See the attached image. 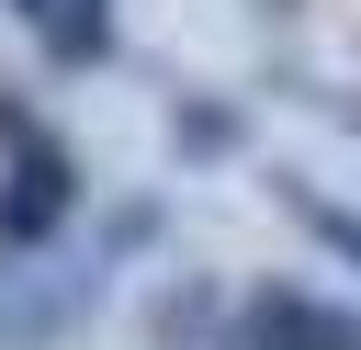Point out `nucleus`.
I'll return each mask as SVG.
<instances>
[{"instance_id":"8","label":"nucleus","mask_w":361,"mask_h":350,"mask_svg":"<svg viewBox=\"0 0 361 350\" xmlns=\"http://www.w3.org/2000/svg\"><path fill=\"white\" fill-rule=\"evenodd\" d=\"M338 124H350V135H361V102H338Z\"/></svg>"},{"instance_id":"2","label":"nucleus","mask_w":361,"mask_h":350,"mask_svg":"<svg viewBox=\"0 0 361 350\" xmlns=\"http://www.w3.org/2000/svg\"><path fill=\"white\" fill-rule=\"evenodd\" d=\"M226 350H361V305H327L305 282H248L226 305Z\"/></svg>"},{"instance_id":"4","label":"nucleus","mask_w":361,"mask_h":350,"mask_svg":"<svg viewBox=\"0 0 361 350\" xmlns=\"http://www.w3.org/2000/svg\"><path fill=\"white\" fill-rule=\"evenodd\" d=\"M271 203H282V215H293V226H305V237H316L327 260H350V271H361V203L316 192L305 169H271Z\"/></svg>"},{"instance_id":"5","label":"nucleus","mask_w":361,"mask_h":350,"mask_svg":"<svg viewBox=\"0 0 361 350\" xmlns=\"http://www.w3.org/2000/svg\"><path fill=\"white\" fill-rule=\"evenodd\" d=\"M237 135H248L237 102H214V90H180V102H169V147H180V158H226Z\"/></svg>"},{"instance_id":"1","label":"nucleus","mask_w":361,"mask_h":350,"mask_svg":"<svg viewBox=\"0 0 361 350\" xmlns=\"http://www.w3.org/2000/svg\"><path fill=\"white\" fill-rule=\"evenodd\" d=\"M79 203H90V181H79V147H68L56 124H34L23 147H0V260L56 248Z\"/></svg>"},{"instance_id":"3","label":"nucleus","mask_w":361,"mask_h":350,"mask_svg":"<svg viewBox=\"0 0 361 350\" xmlns=\"http://www.w3.org/2000/svg\"><path fill=\"white\" fill-rule=\"evenodd\" d=\"M113 45H124L113 0H34V56H45L56 79H90V68H113Z\"/></svg>"},{"instance_id":"6","label":"nucleus","mask_w":361,"mask_h":350,"mask_svg":"<svg viewBox=\"0 0 361 350\" xmlns=\"http://www.w3.org/2000/svg\"><path fill=\"white\" fill-rule=\"evenodd\" d=\"M147 327H158V339H203V327H214V294H203V282H169V294L147 305Z\"/></svg>"},{"instance_id":"7","label":"nucleus","mask_w":361,"mask_h":350,"mask_svg":"<svg viewBox=\"0 0 361 350\" xmlns=\"http://www.w3.org/2000/svg\"><path fill=\"white\" fill-rule=\"evenodd\" d=\"M248 11H271V23H282V11H293V0H248Z\"/></svg>"}]
</instances>
